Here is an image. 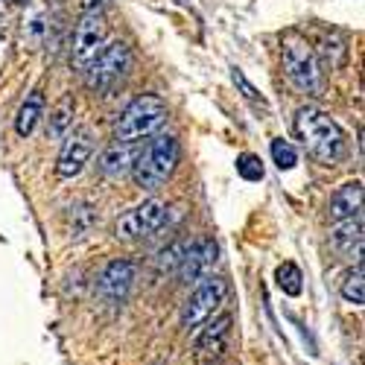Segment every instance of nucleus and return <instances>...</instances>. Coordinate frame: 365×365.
Wrapping results in <instances>:
<instances>
[{
	"label": "nucleus",
	"instance_id": "obj_1",
	"mask_svg": "<svg viewBox=\"0 0 365 365\" xmlns=\"http://www.w3.org/2000/svg\"><path fill=\"white\" fill-rule=\"evenodd\" d=\"M295 135L307 149V155L324 167H336L348 155V138L342 126L327 111L316 106H304L295 114Z\"/></svg>",
	"mask_w": 365,
	"mask_h": 365
},
{
	"label": "nucleus",
	"instance_id": "obj_2",
	"mask_svg": "<svg viewBox=\"0 0 365 365\" xmlns=\"http://www.w3.org/2000/svg\"><path fill=\"white\" fill-rule=\"evenodd\" d=\"M178 155H181V149L173 135H155L135 155V164L129 170L135 185L146 193L161 190L178 167Z\"/></svg>",
	"mask_w": 365,
	"mask_h": 365
},
{
	"label": "nucleus",
	"instance_id": "obj_3",
	"mask_svg": "<svg viewBox=\"0 0 365 365\" xmlns=\"http://www.w3.org/2000/svg\"><path fill=\"white\" fill-rule=\"evenodd\" d=\"M170 117V108L161 97L143 94L126 106V111L114 123V140L120 143H143L146 138L155 135Z\"/></svg>",
	"mask_w": 365,
	"mask_h": 365
},
{
	"label": "nucleus",
	"instance_id": "obj_4",
	"mask_svg": "<svg viewBox=\"0 0 365 365\" xmlns=\"http://www.w3.org/2000/svg\"><path fill=\"white\" fill-rule=\"evenodd\" d=\"M281 62H284L287 79L298 91H304V94H319V91H322V65H319V56L313 53V47L304 41V38L289 36L284 41Z\"/></svg>",
	"mask_w": 365,
	"mask_h": 365
},
{
	"label": "nucleus",
	"instance_id": "obj_5",
	"mask_svg": "<svg viewBox=\"0 0 365 365\" xmlns=\"http://www.w3.org/2000/svg\"><path fill=\"white\" fill-rule=\"evenodd\" d=\"M228 295V284L217 275H205L199 284H193V292L187 295L185 307H181V327L185 330H196L205 322H210L217 316V310L225 304Z\"/></svg>",
	"mask_w": 365,
	"mask_h": 365
},
{
	"label": "nucleus",
	"instance_id": "obj_6",
	"mask_svg": "<svg viewBox=\"0 0 365 365\" xmlns=\"http://www.w3.org/2000/svg\"><path fill=\"white\" fill-rule=\"evenodd\" d=\"M167 214H170L167 202H161V199H146V202L129 207L123 217H117V222H114V237L123 240V242L152 237L155 231L164 228Z\"/></svg>",
	"mask_w": 365,
	"mask_h": 365
},
{
	"label": "nucleus",
	"instance_id": "obj_7",
	"mask_svg": "<svg viewBox=\"0 0 365 365\" xmlns=\"http://www.w3.org/2000/svg\"><path fill=\"white\" fill-rule=\"evenodd\" d=\"M106 44H108V21H106L103 9L82 12L76 33H73V44H71V65L85 71L100 56V50Z\"/></svg>",
	"mask_w": 365,
	"mask_h": 365
},
{
	"label": "nucleus",
	"instance_id": "obj_8",
	"mask_svg": "<svg viewBox=\"0 0 365 365\" xmlns=\"http://www.w3.org/2000/svg\"><path fill=\"white\" fill-rule=\"evenodd\" d=\"M132 62V53H129V44L126 41H111L100 50V56L91 62L82 73H85V82L91 91H108L114 82H120V76L126 73Z\"/></svg>",
	"mask_w": 365,
	"mask_h": 365
},
{
	"label": "nucleus",
	"instance_id": "obj_9",
	"mask_svg": "<svg viewBox=\"0 0 365 365\" xmlns=\"http://www.w3.org/2000/svg\"><path fill=\"white\" fill-rule=\"evenodd\" d=\"M62 152H58V164H56V173L62 178H73L82 173V167L88 164L91 152H94V132L88 126L82 129H73L71 135L62 138Z\"/></svg>",
	"mask_w": 365,
	"mask_h": 365
},
{
	"label": "nucleus",
	"instance_id": "obj_10",
	"mask_svg": "<svg viewBox=\"0 0 365 365\" xmlns=\"http://www.w3.org/2000/svg\"><path fill=\"white\" fill-rule=\"evenodd\" d=\"M217 263V242L210 240V237H199V240H190V246H187V255L185 260H181V266L175 269V275L181 284H199L210 269H214Z\"/></svg>",
	"mask_w": 365,
	"mask_h": 365
},
{
	"label": "nucleus",
	"instance_id": "obj_11",
	"mask_svg": "<svg viewBox=\"0 0 365 365\" xmlns=\"http://www.w3.org/2000/svg\"><path fill=\"white\" fill-rule=\"evenodd\" d=\"M132 284H135V263L132 260H111L103 269V275L97 278V295L106 304H120V301H126Z\"/></svg>",
	"mask_w": 365,
	"mask_h": 365
},
{
	"label": "nucleus",
	"instance_id": "obj_12",
	"mask_svg": "<svg viewBox=\"0 0 365 365\" xmlns=\"http://www.w3.org/2000/svg\"><path fill=\"white\" fill-rule=\"evenodd\" d=\"M330 246L342 260H356L362 263V217H351V220H342L330 228Z\"/></svg>",
	"mask_w": 365,
	"mask_h": 365
},
{
	"label": "nucleus",
	"instance_id": "obj_13",
	"mask_svg": "<svg viewBox=\"0 0 365 365\" xmlns=\"http://www.w3.org/2000/svg\"><path fill=\"white\" fill-rule=\"evenodd\" d=\"M47 36H50V9L44 4H33L21 21V44L26 50H36L44 44Z\"/></svg>",
	"mask_w": 365,
	"mask_h": 365
},
{
	"label": "nucleus",
	"instance_id": "obj_14",
	"mask_svg": "<svg viewBox=\"0 0 365 365\" xmlns=\"http://www.w3.org/2000/svg\"><path fill=\"white\" fill-rule=\"evenodd\" d=\"M231 324L234 319L228 313H222L220 319L214 322H205V330L199 333V339H196V351L202 356H220L225 348H228V339H231Z\"/></svg>",
	"mask_w": 365,
	"mask_h": 365
},
{
	"label": "nucleus",
	"instance_id": "obj_15",
	"mask_svg": "<svg viewBox=\"0 0 365 365\" xmlns=\"http://www.w3.org/2000/svg\"><path fill=\"white\" fill-rule=\"evenodd\" d=\"M327 210H330L333 222L359 217V210H362V181H348V185H342L336 193L330 196V207Z\"/></svg>",
	"mask_w": 365,
	"mask_h": 365
},
{
	"label": "nucleus",
	"instance_id": "obj_16",
	"mask_svg": "<svg viewBox=\"0 0 365 365\" xmlns=\"http://www.w3.org/2000/svg\"><path fill=\"white\" fill-rule=\"evenodd\" d=\"M135 143H120V140H114L108 149H103V155H100V161H97V170L103 173V175H108V178H120L123 173H129L132 170V164H135V149H132Z\"/></svg>",
	"mask_w": 365,
	"mask_h": 365
},
{
	"label": "nucleus",
	"instance_id": "obj_17",
	"mask_svg": "<svg viewBox=\"0 0 365 365\" xmlns=\"http://www.w3.org/2000/svg\"><path fill=\"white\" fill-rule=\"evenodd\" d=\"M73 114H76V100L71 94H65L53 108H50V117H47V138L50 140H62L71 126H73Z\"/></svg>",
	"mask_w": 365,
	"mask_h": 365
},
{
	"label": "nucleus",
	"instance_id": "obj_18",
	"mask_svg": "<svg viewBox=\"0 0 365 365\" xmlns=\"http://www.w3.org/2000/svg\"><path fill=\"white\" fill-rule=\"evenodd\" d=\"M41 114H44V94H41V91H33V94H29V97L24 100V106L18 108V117H15V132H18L21 138H29V135L36 132Z\"/></svg>",
	"mask_w": 365,
	"mask_h": 365
},
{
	"label": "nucleus",
	"instance_id": "obj_19",
	"mask_svg": "<svg viewBox=\"0 0 365 365\" xmlns=\"http://www.w3.org/2000/svg\"><path fill=\"white\" fill-rule=\"evenodd\" d=\"M187 246H190V240H175L167 249H161L158 257H155L158 275H170V272H175L181 266V260H185V255H187Z\"/></svg>",
	"mask_w": 365,
	"mask_h": 365
},
{
	"label": "nucleus",
	"instance_id": "obj_20",
	"mask_svg": "<svg viewBox=\"0 0 365 365\" xmlns=\"http://www.w3.org/2000/svg\"><path fill=\"white\" fill-rule=\"evenodd\" d=\"M94 222H97V210L91 207V205H76V207H71V237L82 240L91 228H94Z\"/></svg>",
	"mask_w": 365,
	"mask_h": 365
},
{
	"label": "nucleus",
	"instance_id": "obj_21",
	"mask_svg": "<svg viewBox=\"0 0 365 365\" xmlns=\"http://www.w3.org/2000/svg\"><path fill=\"white\" fill-rule=\"evenodd\" d=\"M362 281H365V272H362V263H356L342 281V298L351 304H362L365 301V284Z\"/></svg>",
	"mask_w": 365,
	"mask_h": 365
},
{
	"label": "nucleus",
	"instance_id": "obj_22",
	"mask_svg": "<svg viewBox=\"0 0 365 365\" xmlns=\"http://www.w3.org/2000/svg\"><path fill=\"white\" fill-rule=\"evenodd\" d=\"M345 56H348V47H345V38H339V36H333L322 44V58L330 71H336L345 62Z\"/></svg>",
	"mask_w": 365,
	"mask_h": 365
},
{
	"label": "nucleus",
	"instance_id": "obj_23",
	"mask_svg": "<svg viewBox=\"0 0 365 365\" xmlns=\"http://www.w3.org/2000/svg\"><path fill=\"white\" fill-rule=\"evenodd\" d=\"M278 287L287 292V295H298L301 292V269L295 263H284L278 266Z\"/></svg>",
	"mask_w": 365,
	"mask_h": 365
},
{
	"label": "nucleus",
	"instance_id": "obj_24",
	"mask_svg": "<svg viewBox=\"0 0 365 365\" xmlns=\"http://www.w3.org/2000/svg\"><path fill=\"white\" fill-rule=\"evenodd\" d=\"M272 158H275L278 170H292V167L298 164V152L292 149L289 140L278 138V140H272Z\"/></svg>",
	"mask_w": 365,
	"mask_h": 365
},
{
	"label": "nucleus",
	"instance_id": "obj_25",
	"mask_svg": "<svg viewBox=\"0 0 365 365\" xmlns=\"http://www.w3.org/2000/svg\"><path fill=\"white\" fill-rule=\"evenodd\" d=\"M237 173H240L242 178H249V181L263 178V167H260V161H257L255 155H242V158L237 161Z\"/></svg>",
	"mask_w": 365,
	"mask_h": 365
},
{
	"label": "nucleus",
	"instance_id": "obj_26",
	"mask_svg": "<svg viewBox=\"0 0 365 365\" xmlns=\"http://www.w3.org/2000/svg\"><path fill=\"white\" fill-rule=\"evenodd\" d=\"M234 82H237V85H240V88H242V94H246V97H249V100H255V103H257V100H260V94H257V88H255V85H252V82H249V79H246V76H242V73H240V71H234Z\"/></svg>",
	"mask_w": 365,
	"mask_h": 365
},
{
	"label": "nucleus",
	"instance_id": "obj_27",
	"mask_svg": "<svg viewBox=\"0 0 365 365\" xmlns=\"http://www.w3.org/2000/svg\"><path fill=\"white\" fill-rule=\"evenodd\" d=\"M6 58H9V33H6L4 26H0V71H4Z\"/></svg>",
	"mask_w": 365,
	"mask_h": 365
},
{
	"label": "nucleus",
	"instance_id": "obj_28",
	"mask_svg": "<svg viewBox=\"0 0 365 365\" xmlns=\"http://www.w3.org/2000/svg\"><path fill=\"white\" fill-rule=\"evenodd\" d=\"M103 9V0H82V12H97Z\"/></svg>",
	"mask_w": 365,
	"mask_h": 365
},
{
	"label": "nucleus",
	"instance_id": "obj_29",
	"mask_svg": "<svg viewBox=\"0 0 365 365\" xmlns=\"http://www.w3.org/2000/svg\"><path fill=\"white\" fill-rule=\"evenodd\" d=\"M12 4H15V0H0V15H4V12H6Z\"/></svg>",
	"mask_w": 365,
	"mask_h": 365
}]
</instances>
